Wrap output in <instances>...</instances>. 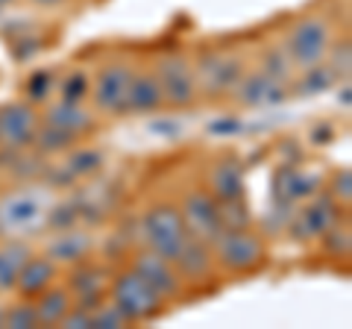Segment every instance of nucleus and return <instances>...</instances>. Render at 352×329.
Masks as SVG:
<instances>
[{
    "label": "nucleus",
    "mask_w": 352,
    "mask_h": 329,
    "mask_svg": "<svg viewBox=\"0 0 352 329\" xmlns=\"http://www.w3.org/2000/svg\"><path fill=\"white\" fill-rule=\"evenodd\" d=\"M241 74H244V62L241 56L223 50H206L200 53V59L194 65V80H197V94H208V97H220L226 92H232Z\"/></svg>",
    "instance_id": "obj_6"
},
{
    "label": "nucleus",
    "mask_w": 352,
    "mask_h": 329,
    "mask_svg": "<svg viewBox=\"0 0 352 329\" xmlns=\"http://www.w3.org/2000/svg\"><path fill=\"white\" fill-rule=\"evenodd\" d=\"M338 100L344 103V109H349V103H352V97H349V83L344 80V89H340V94H338Z\"/></svg>",
    "instance_id": "obj_40"
},
{
    "label": "nucleus",
    "mask_w": 352,
    "mask_h": 329,
    "mask_svg": "<svg viewBox=\"0 0 352 329\" xmlns=\"http://www.w3.org/2000/svg\"><path fill=\"white\" fill-rule=\"evenodd\" d=\"M338 221H340V206L329 194L317 191L311 200H308L305 209L291 215L288 233L296 241H311V238H320L326 229H332Z\"/></svg>",
    "instance_id": "obj_11"
},
{
    "label": "nucleus",
    "mask_w": 352,
    "mask_h": 329,
    "mask_svg": "<svg viewBox=\"0 0 352 329\" xmlns=\"http://www.w3.org/2000/svg\"><path fill=\"white\" fill-rule=\"evenodd\" d=\"M212 256H214V265L223 268L229 273H250L264 265V238L258 233H252L250 226L244 229H223L212 244Z\"/></svg>",
    "instance_id": "obj_4"
},
{
    "label": "nucleus",
    "mask_w": 352,
    "mask_h": 329,
    "mask_svg": "<svg viewBox=\"0 0 352 329\" xmlns=\"http://www.w3.org/2000/svg\"><path fill=\"white\" fill-rule=\"evenodd\" d=\"M44 124L59 127V129H65V133L74 136V138H85L88 133H94L97 118H94L91 109H85L82 103L59 100V103H53L47 112H44Z\"/></svg>",
    "instance_id": "obj_17"
},
{
    "label": "nucleus",
    "mask_w": 352,
    "mask_h": 329,
    "mask_svg": "<svg viewBox=\"0 0 352 329\" xmlns=\"http://www.w3.org/2000/svg\"><path fill=\"white\" fill-rule=\"evenodd\" d=\"M103 150H97V147H76L68 153V159H65V164H68V171L74 173L76 180L80 177H91V173H97L103 168Z\"/></svg>",
    "instance_id": "obj_26"
},
{
    "label": "nucleus",
    "mask_w": 352,
    "mask_h": 329,
    "mask_svg": "<svg viewBox=\"0 0 352 329\" xmlns=\"http://www.w3.org/2000/svg\"><path fill=\"white\" fill-rule=\"evenodd\" d=\"M9 3H12V0H0V6H9Z\"/></svg>",
    "instance_id": "obj_43"
},
{
    "label": "nucleus",
    "mask_w": 352,
    "mask_h": 329,
    "mask_svg": "<svg viewBox=\"0 0 352 329\" xmlns=\"http://www.w3.org/2000/svg\"><path fill=\"white\" fill-rule=\"evenodd\" d=\"M332 45V27L323 15H305L291 27L285 39V53L294 68H308L326 59V50Z\"/></svg>",
    "instance_id": "obj_5"
},
{
    "label": "nucleus",
    "mask_w": 352,
    "mask_h": 329,
    "mask_svg": "<svg viewBox=\"0 0 352 329\" xmlns=\"http://www.w3.org/2000/svg\"><path fill=\"white\" fill-rule=\"evenodd\" d=\"M53 85H56V76H53V71H32L30 80H27V100L30 103H41L47 100V94L53 92Z\"/></svg>",
    "instance_id": "obj_35"
},
{
    "label": "nucleus",
    "mask_w": 352,
    "mask_h": 329,
    "mask_svg": "<svg viewBox=\"0 0 352 329\" xmlns=\"http://www.w3.org/2000/svg\"><path fill=\"white\" fill-rule=\"evenodd\" d=\"M38 124H41V118H38L36 106H32L30 100L3 103L0 106V147L30 150Z\"/></svg>",
    "instance_id": "obj_10"
},
{
    "label": "nucleus",
    "mask_w": 352,
    "mask_h": 329,
    "mask_svg": "<svg viewBox=\"0 0 352 329\" xmlns=\"http://www.w3.org/2000/svg\"><path fill=\"white\" fill-rule=\"evenodd\" d=\"M220 206V221H223V229H244L250 226V209L244 203V197L238 200H223Z\"/></svg>",
    "instance_id": "obj_32"
},
{
    "label": "nucleus",
    "mask_w": 352,
    "mask_h": 329,
    "mask_svg": "<svg viewBox=\"0 0 352 329\" xmlns=\"http://www.w3.org/2000/svg\"><path fill=\"white\" fill-rule=\"evenodd\" d=\"M311 141H320V145H323V138H317V129H311ZM320 136H329V127H320Z\"/></svg>",
    "instance_id": "obj_42"
},
{
    "label": "nucleus",
    "mask_w": 352,
    "mask_h": 329,
    "mask_svg": "<svg viewBox=\"0 0 352 329\" xmlns=\"http://www.w3.org/2000/svg\"><path fill=\"white\" fill-rule=\"evenodd\" d=\"M164 106V94L159 85L156 71H132V83H129V112L147 115V112H159Z\"/></svg>",
    "instance_id": "obj_20"
},
{
    "label": "nucleus",
    "mask_w": 352,
    "mask_h": 329,
    "mask_svg": "<svg viewBox=\"0 0 352 329\" xmlns=\"http://www.w3.org/2000/svg\"><path fill=\"white\" fill-rule=\"evenodd\" d=\"M3 326H9V329H36V326H41V323H38V315H36V306H32V300H27V297H24V303L6 306Z\"/></svg>",
    "instance_id": "obj_29"
},
{
    "label": "nucleus",
    "mask_w": 352,
    "mask_h": 329,
    "mask_svg": "<svg viewBox=\"0 0 352 329\" xmlns=\"http://www.w3.org/2000/svg\"><path fill=\"white\" fill-rule=\"evenodd\" d=\"M300 71H302V76H300V83H296L300 94H323L338 83V76L326 65V59L317 65H308V68H300Z\"/></svg>",
    "instance_id": "obj_24"
},
{
    "label": "nucleus",
    "mask_w": 352,
    "mask_h": 329,
    "mask_svg": "<svg viewBox=\"0 0 352 329\" xmlns=\"http://www.w3.org/2000/svg\"><path fill=\"white\" fill-rule=\"evenodd\" d=\"M62 329H91V312L82 309V306H71L68 315L59 321Z\"/></svg>",
    "instance_id": "obj_37"
},
{
    "label": "nucleus",
    "mask_w": 352,
    "mask_h": 329,
    "mask_svg": "<svg viewBox=\"0 0 352 329\" xmlns=\"http://www.w3.org/2000/svg\"><path fill=\"white\" fill-rule=\"evenodd\" d=\"M82 217H80V209H76L74 203H56L47 209V229L53 233H62V229H71L76 226Z\"/></svg>",
    "instance_id": "obj_33"
},
{
    "label": "nucleus",
    "mask_w": 352,
    "mask_h": 329,
    "mask_svg": "<svg viewBox=\"0 0 352 329\" xmlns=\"http://www.w3.org/2000/svg\"><path fill=\"white\" fill-rule=\"evenodd\" d=\"M138 238L144 241V247L153 250V253L176 262L179 250L185 247V241H188V233H185V224H182V215H179V206L162 203V206L147 209L144 215H141V221H138Z\"/></svg>",
    "instance_id": "obj_2"
},
{
    "label": "nucleus",
    "mask_w": 352,
    "mask_h": 329,
    "mask_svg": "<svg viewBox=\"0 0 352 329\" xmlns=\"http://www.w3.org/2000/svg\"><path fill=\"white\" fill-rule=\"evenodd\" d=\"M320 185H323V177L317 171H300L294 164H282L276 171V180H273V200L296 206L302 200H311L320 191Z\"/></svg>",
    "instance_id": "obj_13"
},
{
    "label": "nucleus",
    "mask_w": 352,
    "mask_h": 329,
    "mask_svg": "<svg viewBox=\"0 0 352 329\" xmlns=\"http://www.w3.org/2000/svg\"><path fill=\"white\" fill-rule=\"evenodd\" d=\"M132 65L126 62H109L100 68L97 80L91 85V97L97 112L106 115H129V83H132Z\"/></svg>",
    "instance_id": "obj_7"
},
{
    "label": "nucleus",
    "mask_w": 352,
    "mask_h": 329,
    "mask_svg": "<svg viewBox=\"0 0 352 329\" xmlns=\"http://www.w3.org/2000/svg\"><path fill=\"white\" fill-rule=\"evenodd\" d=\"M30 256H32V250L27 241H21V238H9L0 244V294L15 288L18 273Z\"/></svg>",
    "instance_id": "obj_22"
},
{
    "label": "nucleus",
    "mask_w": 352,
    "mask_h": 329,
    "mask_svg": "<svg viewBox=\"0 0 352 329\" xmlns=\"http://www.w3.org/2000/svg\"><path fill=\"white\" fill-rule=\"evenodd\" d=\"M36 6H44V9H53V6H59V3H65V0H32Z\"/></svg>",
    "instance_id": "obj_41"
},
{
    "label": "nucleus",
    "mask_w": 352,
    "mask_h": 329,
    "mask_svg": "<svg viewBox=\"0 0 352 329\" xmlns=\"http://www.w3.org/2000/svg\"><path fill=\"white\" fill-rule=\"evenodd\" d=\"M156 76L164 94V103L185 109L197 100V80H194V65L182 53H164L156 62Z\"/></svg>",
    "instance_id": "obj_9"
},
{
    "label": "nucleus",
    "mask_w": 352,
    "mask_h": 329,
    "mask_svg": "<svg viewBox=\"0 0 352 329\" xmlns=\"http://www.w3.org/2000/svg\"><path fill=\"white\" fill-rule=\"evenodd\" d=\"M261 74H267L270 80H276L282 85L291 83V74H294V65L288 59V53H285V47H270L264 50L261 56Z\"/></svg>",
    "instance_id": "obj_27"
},
{
    "label": "nucleus",
    "mask_w": 352,
    "mask_h": 329,
    "mask_svg": "<svg viewBox=\"0 0 352 329\" xmlns=\"http://www.w3.org/2000/svg\"><path fill=\"white\" fill-rule=\"evenodd\" d=\"M76 145V138L68 136L65 129L59 127H53V124H38L36 129V138H32V147H36L38 153H44V156H50V153H65V150H71Z\"/></svg>",
    "instance_id": "obj_25"
},
{
    "label": "nucleus",
    "mask_w": 352,
    "mask_h": 329,
    "mask_svg": "<svg viewBox=\"0 0 352 329\" xmlns=\"http://www.w3.org/2000/svg\"><path fill=\"white\" fill-rule=\"evenodd\" d=\"M150 133H162L164 138H176V133H179V124H150Z\"/></svg>",
    "instance_id": "obj_39"
},
{
    "label": "nucleus",
    "mask_w": 352,
    "mask_h": 329,
    "mask_svg": "<svg viewBox=\"0 0 352 329\" xmlns=\"http://www.w3.org/2000/svg\"><path fill=\"white\" fill-rule=\"evenodd\" d=\"M109 300H112L129 323H144L162 315L164 300L150 288V282L138 270H120L109 282Z\"/></svg>",
    "instance_id": "obj_3"
},
{
    "label": "nucleus",
    "mask_w": 352,
    "mask_h": 329,
    "mask_svg": "<svg viewBox=\"0 0 352 329\" xmlns=\"http://www.w3.org/2000/svg\"><path fill=\"white\" fill-rule=\"evenodd\" d=\"M329 197L338 203V206H346L352 203V171L349 168H340L332 180H329Z\"/></svg>",
    "instance_id": "obj_36"
},
{
    "label": "nucleus",
    "mask_w": 352,
    "mask_h": 329,
    "mask_svg": "<svg viewBox=\"0 0 352 329\" xmlns=\"http://www.w3.org/2000/svg\"><path fill=\"white\" fill-rule=\"evenodd\" d=\"M235 97L241 106H250V109H258V106H276L282 103L285 97H288V92H285V85L270 80L267 74H241V80L235 85Z\"/></svg>",
    "instance_id": "obj_16"
},
{
    "label": "nucleus",
    "mask_w": 352,
    "mask_h": 329,
    "mask_svg": "<svg viewBox=\"0 0 352 329\" xmlns=\"http://www.w3.org/2000/svg\"><path fill=\"white\" fill-rule=\"evenodd\" d=\"M320 238H323V247H326V253H329V256L346 259V256L352 253V235H349V226H340V221H338L332 229H326Z\"/></svg>",
    "instance_id": "obj_31"
},
{
    "label": "nucleus",
    "mask_w": 352,
    "mask_h": 329,
    "mask_svg": "<svg viewBox=\"0 0 352 329\" xmlns=\"http://www.w3.org/2000/svg\"><path fill=\"white\" fill-rule=\"evenodd\" d=\"M326 65L335 71L338 80H349V71H352V45L349 39H340V41H332L326 50Z\"/></svg>",
    "instance_id": "obj_28"
},
{
    "label": "nucleus",
    "mask_w": 352,
    "mask_h": 329,
    "mask_svg": "<svg viewBox=\"0 0 352 329\" xmlns=\"http://www.w3.org/2000/svg\"><path fill=\"white\" fill-rule=\"evenodd\" d=\"M94 250V238L91 233H85L80 226L62 229V233H53L50 244L44 247V256L56 265H82V262L91 256Z\"/></svg>",
    "instance_id": "obj_15"
},
{
    "label": "nucleus",
    "mask_w": 352,
    "mask_h": 329,
    "mask_svg": "<svg viewBox=\"0 0 352 329\" xmlns=\"http://www.w3.org/2000/svg\"><path fill=\"white\" fill-rule=\"evenodd\" d=\"M32 306H36V315H38L41 326H59V321L68 315V309L74 306V297H71L68 288L50 285L47 291H41L38 297H32Z\"/></svg>",
    "instance_id": "obj_23"
},
{
    "label": "nucleus",
    "mask_w": 352,
    "mask_h": 329,
    "mask_svg": "<svg viewBox=\"0 0 352 329\" xmlns=\"http://www.w3.org/2000/svg\"><path fill=\"white\" fill-rule=\"evenodd\" d=\"M238 129H244V124L241 120H235V118H220V120H214L212 127H208V133H214V136H229V133H238Z\"/></svg>",
    "instance_id": "obj_38"
},
{
    "label": "nucleus",
    "mask_w": 352,
    "mask_h": 329,
    "mask_svg": "<svg viewBox=\"0 0 352 329\" xmlns=\"http://www.w3.org/2000/svg\"><path fill=\"white\" fill-rule=\"evenodd\" d=\"M120 326H129V321L112 300L91 309V329H120Z\"/></svg>",
    "instance_id": "obj_34"
},
{
    "label": "nucleus",
    "mask_w": 352,
    "mask_h": 329,
    "mask_svg": "<svg viewBox=\"0 0 352 329\" xmlns=\"http://www.w3.org/2000/svg\"><path fill=\"white\" fill-rule=\"evenodd\" d=\"M176 270H179L182 282H200V279H208L214 273V256H212V247L203 244V241L197 238H188L185 241V247L179 250V256H176Z\"/></svg>",
    "instance_id": "obj_19"
},
{
    "label": "nucleus",
    "mask_w": 352,
    "mask_h": 329,
    "mask_svg": "<svg viewBox=\"0 0 352 329\" xmlns=\"http://www.w3.org/2000/svg\"><path fill=\"white\" fill-rule=\"evenodd\" d=\"M109 282H112V273L100 265H85L76 268L68 279V291L74 297V306H82V309H97L103 303L106 291H109Z\"/></svg>",
    "instance_id": "obj_14"
},
{
    "label": "nucleus",
    "mask_w": 352,
    "mask_h": 329,
    "mask_svg": "<svg viewBox=\"0 0 352 329\" xmlns=\"http://www.w3.org/2000/svg\"><path fill=\"white\" fill-rule=\"evenodd\" d=\"M56 277H59V265L50 262L47 256H30L24 262V268L18 273V282H15V291L21 297H38L41 291H47L50 285H56Z\"/></svg>",
    "instance_id": "obj_18"
},
{
    "label": "nucleus",
    "mask_w": 352,
    "mask_h": 329,
    "mask_svg": "<svg viewBox=\"0 0 352 329\" xmlns=\"http://www.w3.org/2000/svg\"><path fill=\"white\" fill-rule=\"evenodd\" d=\"M179 215H182L188 238H197V241H203V244H212V241L223 233L220 206L212 191H203V189L188 191L185 200L179 203Z\"/></svg>",
    "instance_id": "obj_8"
},
{
    "label": "nucleus",
    "mask_w": 352,
    "mask_h": 329,
    "mask_svg": "<svg viewBox=\"0 0 352 329\" xmlns=\"http://www.w3.org/2000/svg\"><path fill=\"white\" fill-rule=\"evenodd\" d=\"M50 200L41 189H15L0 200V235L24 238L47 229Z\"/></svg>",
    "instance_id": "obj_1"
},
{
    "label": "nucleus",
    "mask_w": 352,
    "mask_h": 329,
    "mask_svg": "<svg viewBox=\"0 0 352 329\" xmlns=\"http://www.w3.org/2000/svg\"><path fill=\"white\" fill-rule=\"evenodd\" d=\"M132 270H138L162 300H173V297L182 294V277H179V270H176V265L170 259L153 253V250H147V247L135 256Z\"/></svg>",
    "instance_id": "obj_12"
},
{
    "label": "nucleus",
    "mask_w": 352,
    "mask_h": 329,
    "mask_svg": "<svg viewBox=\"0 0 352 329\" xmlns=\"http://www.w3.org/2000/svg\"><path fill=\"white\" fill-rule=\"evenodd\" d=\"M208 191L214 194L217 203L244 197V168H241V162L220 159L208 173Z\"/></svg>",
    "instance_id": "obj_21"
},
{
    "label": "nucleus",
    "mask_w": 352,
    "mask_h": 329,
    "mask_svg": "<svg viewBox=\"0 0 352 329\" xmlns=\"http://www.w3.org/2000/svg\"><path fill=\"white\" fill-rule=\"evenodd\" d=\"M91 94V80L82 71H71L65 80L59 83V97L71 103H85V97Z\"/></svg>",
    "instance_id": "obj_30"
}]
</instances>
